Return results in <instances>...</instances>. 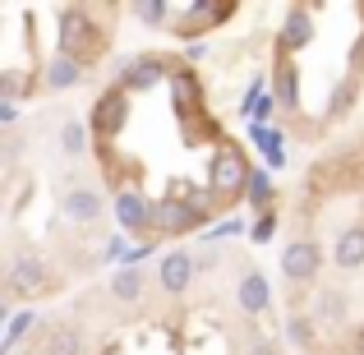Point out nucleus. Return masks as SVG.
Masks as SVG:
<instances>
[{
	"label": "nucleus",
	"instance_id": "nucleus-13",
	"mask_svg": "<svg viewBox=\"0 0 364 355\" xmlns=\"http://www.w3.org/2000/svg\"><path fill=\"white\" fill-rule=\"evenodd\" d=\"M304 37H309V14H304V9H295V14H291V23H286V42H295V46H300Z\"/></svg>",
	"mask_w": 364,
	"mask_h": 355
},
{
	"label": "nucleus",
	"instance_id": "nucleus-3",
	"mask_svg": "<svg viewBox=\"0 0 364 355\" xmlns=\"http://www.w3.org/2000/svg\"><path fill=\"white\" fill-rule=\"evenodd\" d=\"M332 263H337L341 272L364 267V226H346V231L337 235V245H332Z\"/></svg>",
	"mask_w": 364,
	"mask_h": 355
},
{
	"label": "nucleus",
	"instance_id": "nucleus-15",
	"mask_svg": "<svg viewBox=\"0 0 364 355\" xmlns=\"http://www.w3.org/2000/svg\"><path fill=\"white\" fill-rule=\"evenodd\" d=\"M139 18H148V23H157V18H166V5H139Z\"/></svg>",
	"mask_w": 364,
	"mask_h": 355
},
{
	"label": "nucleus",
	"instance_id": "nucleus-8",
	"mask_svg": "<svg viewBox=\"0 0 364 355\" xmlns=\"http://www.w3.org/2000/svg\"><path fill=\"white\" fill-rule=\"evenodd\" d=\"M79 79H83L79 60H55V65H51V74H46V83H51V88H74Z\"/></svg>",
	"mask_w": 364,
	"mask_h": 355
},
{
	"label": "nucleus",
	"instance_id": "nucleus-14",
	"mask_svg": "<svg viewBox=\"0 0 364 355\" xmlns=\"http://www.w3.org/2000/svg\"><path fill=\"white\" fill-rule=\"evenodd\" d=\"M28 328H33V314H18V319H14V323H9V332H5V351H9V346H14V341H18V337H23V332H28Z\"/></svg>",
	"mask_w": 364,
	"mask_h": 355
},
{
	"label": "nucleus",
	"instance_id": "nucleus-12",
	"mask_svg": "<svg viewBox=\"0 0 364 355\" xmlns=\"http://www.w3.org/2000/svg\"><path fill=\"white\" fill-rule=\"evenodd\" d=\"M51 355H79V332L60 328V332L51 337Z\"/></svg>",
	"mask_w": 364,
	"mask_h": 355
},
{
	"label": "nucleus",
	"instance_id": "nucleus-17",
	"mask_svg": "<svg viewBox=\"0 0 364 355\" xmlns=\"http://www.w3.org/2000/svg\"><path fill=\"white\" fill-rule=\"evenodd\" d=\"M245 355H277V351H272V346H267V341H258V346H249Z\"/></svg>",
	"mask_w": 364,
	"mask_h": 355
},
{
	"label": "nucleus",
	"instance_id": "nucleus-7",
	"mask_svg": "<svg viewBox=\"0 0 364 355\" xmlns=\"http://www.w3.org/2000/svg\"><path fill=\"white\" fill-rule=\"evenodd\" d=\"M213 176H217V185H222V189H240L245 161L235 157V152H222V157H217V166H213Z\"/></svg>",
	"mask_w": 364,
	"mask_h": 355
},
{
	"label": "nucleus",
	"instance_id": "nucleus-1",
	"mask_svg": "<svg viewBox=\"0 0 364 355\" xmlns=\"http://www.w3.org/2000/svg\"><path fill=\"white\" fill-rule=\"evenodd\" d=\"M318 263H323V254H318V245H309V240H300V245H291L282 254V272L291 277V282H314Z\"/></svg>",
	"mask_w": 364,
	"mask_h": 355
},
{
	"label": "nucleus",
	"instance_id": "nucleus-9",
	"mask_svg": "<svg viewBox=\"0 0 364 355\" xmlns=\"http://www.w3.org/2000/svg\"><path fill=\"white\" fill-rule=\"evenodd\" d=\"M111 291H116V300H139V295H143V272L124 267L116 282H111Z\"/></svg>",
	"mask_w": 364,
	"mask_h": 355
},
{
	"label": "nucleus",
	"instance_id": "nucleus-2",
	"mask_svg": "<svg viewBox=\"0 0 364 355\" xmlns=\"http://www.w3.org/2000/svg\"><path fill=\"white\" fill-rule=\"evenodd\" d=\"M189 282H194V254L171 249V254L161 258V291L180 295V291H189Z\"/></svg>",
	"mask_w": 364,
	"mask_h": 355
},
{
	"label": "nucleus",
	"instance_id": "nucleus-6",
	"mask_svg": "<svg viewBox=\"0 0 364 355\" xmlns=\"http://www.w3.org/2000/svg\"><path fill=\"white\" fill-rule=\"evenodd\" d=\"M42 282H46V272H42V263H37L33 254L14 258V286L18 291H42Z\"/></svg>",
	"mask_w": 364,
	"mask_h": 355
},
{
	"label": "nucleus",
	"instance_id": "nucleus-4",
	"mask_svg": "<svg viewBox=\"0 0 364 355\" xmlns=\"http://www.w3.org/2000/svg\"><path fill=\"white\" fill-rule=\"evenodd\" d=\"M235 295H240V309L245 314H263L267 304H272V291H267V277L263 272H245L240 286H235Z\"/></svg>",
	"mask_w": 364,
	"mask_h": 355
},
{
	"label": "nucleus",
	"instance_id": "nucleus-16",
	"mask_svg": "<svg viewBox=\"0 0 364 355\" xmlns=\"http://www.w3.org/2000/svg\"><path fill=\"white\" fill-rule=\"evenodd\" d=\"M254 198H258V203L267 198V176H254Z\"/></svg>",
	"mask_w": 364,
	"mask_h": 355
},
{
	"label": "nucleus",
	"instance_id": "nucleus-10",
	"mask_svg": "<svg viewBox=\"0 0 364 355\" xmlns=\"http://www.w3.org/2000/svg\"><path fill=\"white\" fill-rule=\"evenodd\" d=\"M116 213H120V222L124 226H139L143 217H148V203H143L139 194H120V203H116Z\"/></svg>",
	"mask_w": 364,
	"mask_h": 355
},
{
	"label": "nucleus",
	"instance_id": "nucleus-18",
	"mask_svg": "<svg viewBox=\"0 0 364 355\" xmlns=\"http://www.w3.org/2000/svg\"><path fill=\"white\" fill-rule=\"evenodd\" d=\"M0 319H5V309H0Z\"/></svg>",
	"mask_w": 364,
	"mask_h": 355
},
{
	"label": "nucleus",
	"instance_id": "nucleus-11",
	"mask_svg": "<svg viewBox=\"0 0 364 355\" xmlns=\"http://www.w3.org/2000/svg\"><path fill=\"white\" fill-rule=\"evenodd\" d=\"M60 143H65V152H74V157H79V152L88 148V134H83V124H79V120H70V124L60 129Z\"/></svg>",
	"mask_w": 364,
	"mask_h": 355
},
{
	"label": "nucleus",
	"instance_id": "nucleus-5",
	"mask_svg": "<svg viewBox=\"0 0 364 355\" xmlns=\"http://www.w3.org/2000/svg\"><path fill=\"white\" fill-rule=\"evenodd\" d=\"M65 217H74V222H97L102 194L97 189H70V194H65Z\"/></svg>",
	"mask_w": 364,
	"mask_h": 355
}]
</instances>
